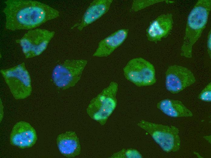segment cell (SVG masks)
I'll return each mask as SVG.
<instances>
[{
	"mask_svg": "<svg viewBox=\"0 0 211 158\" xmlns=\"http://www.w3.org/2000/svg\"><path fill=\"white\" fill-rule=\"evenodd\" d=\"M129 30L122 28L101 40L92 55L93 57H106L110 55L126 39Z\"/></svg>",
	"mask_w": 211,
	"mask_h": 158,
	"instance_id": "obj_13",
	"label": "cell"
},
{
	"mask_svg": "<svg viewBox=\"0 0 211 158\" xmlns=\"http://www.w3.org/2000/svg\"><path fill=\"white\" fill-rule=\"evenodd\" d=\"M55 34L54 31L45 29H32L16 41L22 47L25 57L31 58L41 54L46 49Z\"/></svg>",
	"mask_w": 211,
	"mask_h": 158,
	"instance_id": "obj_8",
	"label": "cell"
},
{
	"mask_svg": "<svg viewBox=\"0 0 211 158\" xmlns=\"http://www.w3.org/2000/svg\"><path fill=\"white\" fill-rule=\"evenodd\" d=\"M117 83L111 82L109 85L91 101L86 109L90 118L103 126L106 123L117 105Z\"/></svg>",
	"mask_w": 211,
	"mask_h": 158,
	"instance_id": "obj_3",
	"label": "cell"
},
{
	"mask_svg": "<svg viewBox=\"0 0 211 158\" xmlns=\"http://www.w3.org/2000/svg\"><path fill=\"white\" fill-rule=\"evenodd\" d=\"M37 139L36 132L29 123L23 121L17 122L11 132V144L21 148L31 147Z\"/></svg>",
	"mask_w": 211,
	"mask_h": 158,
	"instance_id": "obj_10",
	"label": "cell"
},
{
	"mask_svg": "<svg viewBox=\"0 0 211 158\" xmlns=\"http://www.w3.org/2000/svg\"><path fill=\"white\" fill-rule=\"evenodd\" d=\"M163 1L173 2V1L164 0H135L133 1L130 11L132 12H136L151 5Z\"/></svg>",
	"mask_w": 211,
	"mask_h": 158,
	"instance_id": "obj_16",
	"label": "cell"
},
{
	"mask_svg": "<svg viewBox=\"0 0 211 158\" xmlns=\"http://www.w3.org/2000/svg\"><path fill=\"white\" fill-rule=\"evenodd\" d=\"M172 16L171 13L163 14L151 21L146 30L148 40L157 43L167 37L173 28Z\"/></svg>",
	"mask_w": 211,
	"mask_h": 158,
	"instance_id": "obj_11",
	"label": "cell"
},
{
	"mask_svg": "<svg viewBox=\"0 0 211 158\" xmlns=\"http://www.w3.org/2000/svg\"><path fill=\"white\" fill-rule=\"evenodd\" d=\"M87 63L84 59H67L57 64L52 73L54 83L63 90L74 86L80 80Z\"/></svg>",
	"mask_w": 211,
	"mask_h": 158,
	"instance_id": "obj_6",
	"label": "cell"
},
{
	"mask_svg": "<svg viewBox=\"0 0 211 158\" xmlns=\"http://www.w3.org/2000/svg\"><path fill=\"white\" fill-rule=\"evenodd\" d=\"M0 72L15 99H23L31 95L32 90L31 78L24 63L2 69Z\"/></svg>",
	"mask_w": 211,
	"mask_h": 158,
	"instance_id": "obj_5",
	"label": "cell"
},
{
	"mask_svg": "<svg viewBox=\"0 0 211 158\" xmlns=\"http://www.w3.org/2000/svg\"><path fill=\"white\" fill-rule=\"evenodd\" d=\"M211 30H209L208 33L207 41V47L208 53L209 57H211Z\"/></svg>",
	"mask_w": 211,
	"mask_h": 158,
	"instance_id": "obj_19",
	"label": "cell"
},
{
	"mask_svg": "<svg viewBox=\"0 0 211 158\" xmlns=\"http://www.w3.org/2000/svg\"><path fill=\"white\" fill-rule=\"evenodd\" d=\"M211 8V0H199L190 12L181 47V56L187 58L192 57L193 46L206 27Z\"/></svg>",
	"mask_w": 211,
	"mask_h": 158,
	"instance_id": "obj_2",
	"label": "cell"
},
{
	"mask_svg": "<svg viewBox=\"0 0 211 158\" xmlns=\"http://www.w3.org/2000/svg\"><path fill=\"white\" fill-rule=\"evenodd\" d=\"M56 143L61 154L68 158H74L79 155L81 147L79 139L75 132L70 131L59 134Z\"/></svg>",
	"mask_w": 211,
	"mask_h": 158,
	"instance_id": "obj_14",
	"label": "cell"
},
{
	"mask_svg": "<svg viewBox=\"0 0 211 158\" xmlns=\"http://www.w3.org/2000/svg\"><path fill=\"white\" fill-rule=\"evenodd\" d=\"M123 70L125 78L138 87L151 86L156 82L154 67L141 57L130 60Z\"/></svg>",
	"mask_w": 211,
	"mask_h": 158,
	"instance_id": "obj_7",
	"label": "cell"
},
{
	"mask_svg": "<svg viewBox=\"0 0 211 158\" xmlns=\"http://www.w3.org/2000/svg\"><path fill=\"white\" fill-rule=\"evenodd\" d=\"M113 0H94L91 2L80 21L71 29L76 28L79 31L93 23L109 10Z\"/></svg>",
	"mask_w": 211,
	"mask_h": 158,
	"instance_id": "obj_12",
	"label": "cell"
},
{
	"mask_svg": "<svg viewBox=\"0 0 211 158\" xmlns=\"http://www.w3.org/2000/svg\"><path fill=\"white\" fill-rule=\"evenodd\" d=\"M206 140L209 143H210L211 142V136H205L204 137Z\"/></svg>",
	"mask_w": 211,
	"mask_h": 158,
	"instance_id": "obj_20",
	"label": "cell"
},
{
	"mask_svg": "<svg viewBox=\"0 0 211 158\" xmlns=\"http://www.w3.org/2000/svg\"><path fill=\"white\" fill-rule=\"evenodd\" d=\"M3 10L8 30L32 29L59 15V12L41 2L31 0H7Z\"/></svg>",
	"mask_w": 211,
	"mask_h": 158,
	"instance_id": "obj_1",
	"label": "cell"
},
{
	"mask_svg": "<svg viewBox=\"0 0 211 158\" xmlns=\"http://www.w3.org/2000/svg\"><path fill=\"white\" fill-rule=\"evenodd\" d=\"M157 108L166 115L172 117H191L192 112L180 101L165 99L159 102Z\"/></svg>",
	"mask_w": 211,
	"mask_h": 158,
	"instance_id": "obj_15",
	"label": "cell"
},
{
	"mask_svg": "<svg viewBox=\"0 0 211 158\" xmlns=\"http://www.w3.org/2000/svg\"><path fill=\"white\" fill-rule=\"evenodd\" d=\"M115 158H141L142 156L137 149H123L113 154L110 157Z\"/></svg>",
	"mask_w": 211,
	"mask_h": 158,
	"instance_id": "obj_17",
	"label": "cell"
},
{
	"mask_svg": "<svg viewBox=\"0 0 211 158\" xmlns=\"http://www.w3.org/2000/svg\"><path fill=\"white\" fill-rule=\"evenodd\" d=\"M137 125L148 133L164 152H175L179 149L181 141L177 127L144 120L139 121Z\"/></svg>",
	"mask_w": 211,
	"mask_h": 158,
	"instance_id": "obj_4",
	"label": "cell"
},
{
	"mask_svg": "<svg viewBox=\"0 0 211 158\" xmlns=\"http://www.w3.org/2000/svg\"><path fill=\"white\" fill-rule=\"evenodd\" d=\"M198 98L201 100L206 102L211 101V84L209 83L202 91L199 94Z\"/></svg>",
	"mask_w": 211,
	"mask_h": 158,
	"instance_id": "obj_18",
	"label": "cell"
},
{
	"mask_svg": "<svg viewBox=\"0 0 211 158\" xmlns=\"http://www.w3.org/2000/svg\"><path fill=\"white\" fill-rule=\"evenodd\" d=\"M167 90L172 94H177L196 82L192 72L187 68L177 65L169 66L165 73Z\"/></svg>",
	"mask_w": 211,
	"mask_h": 158,
	"instance_id": "obj_9",
	"label": "cell"
}]
</instances>
